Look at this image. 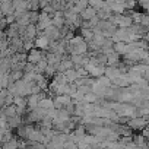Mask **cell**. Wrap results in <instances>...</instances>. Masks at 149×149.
I'll return each mask as SVG.
<instances>
[{
    "mask_svg": "<svg viewBox=\"0 0 149 149\" xmlns=\"http://www.w3.org/2000/svg\"><path fill=\"white\" fill-rule=\"evenodd\" d=\"M28 61H29V63H32V64H38L40 61H42V56H41V51H38V50H32V51L29 53Z\"/></svg>",
    "mask_w": 149,
    "mask_h": 149,
    "instance_id": "6da1fadb",
    "label": "cell"
},
{
    "mask_svg": "<svg viewBox=\"0 0 149 149\" xmlns=\"http://www.w3.org/2000/svg\"><path fill=\"white\" fill-rule=\"evenodd\" d=\"M50 40H51V38H48V37L45 35V37H42V38H38V41H37V42H38V45H40L41 48H47V47H48Z\"/></svg>",
    "mask_w": 149,
    "mask_h": 149,
    "instance_id": "7a4b0ae2",
    "label": "cell"
}]
</instances>
